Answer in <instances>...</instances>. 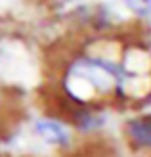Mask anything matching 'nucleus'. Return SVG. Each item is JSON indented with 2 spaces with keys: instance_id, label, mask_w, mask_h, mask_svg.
Here are the masks:
<instances>
[{
  "instance_id": "2",
  "label": "nucleus",
  "mask_w": 151,
  "mask_h": 157,
  "mask_svg": "<svg viewBox=\"0 0 151 157\" xmlns=\"http://www.w3.org/2000/svg\"><path fill=\"white\" fill-rule=\"evenodd\" d=\"M36 128L42 134V138L48 140V142H52V144H65L67 142L65 130H63L58 123H54V121H42V123H38Z\"/></svg>"
},
{
  "instance_id": "1",
  "label": "nucleus",
  "mask_w": 151,
  "mask_h": 157,
  "mask_svg": "<svg viewBox=\"0 0 151 157\" xmlns=\"http://www.w3.org/2000/svg\"><path fill=\"white\" fill-rule=\"evenodd\" d=\"M126 134L130 142L140 150H151V115H142L128 121Z\"/></svg>"
}]
</instances>
